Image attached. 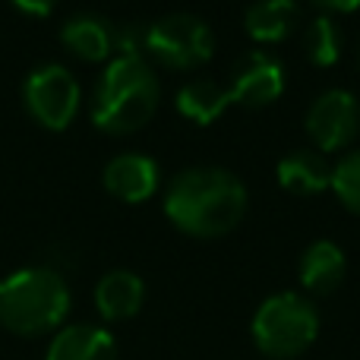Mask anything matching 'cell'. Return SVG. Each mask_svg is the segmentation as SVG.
<instances>
[{
	"mask_svg": "<svg viewBox=\"0 0 360 360\" xmlns=\"http://www.w3.org/2000/svg\"><path fill=\"white\" fill-rule=\"evenodd\" d=\"M165 215L190 237H221L247 215V186L228 168H186L165 190Z\"/></svg>",
	"mask_w": 360,
	"mask_h": 360,
	"instance_id": "cell-1",
	"label": "cell"
},
{
	"mask_svg": "<svg viewBox=\"0 0 360 360\" xmlns=\"http://www.w3.org/2000/svg\"><path fill=\"white\" fill-rule=\"evenodd\" d=\"M162 82L146 54H117L95 82L92 124L111 136L136 133L155 117Z\"/></svg>",
	"mask_w": 360,
	"mask_h": 360,
	"instance_id": "cell-2",
	"label": "cell"
},
{
	"mask_svg": "<svg viewBox=\"0 0 360 360\" xmlns=\"http://www.w3.org/2000/svg\"><path fill=\"white\" fill-rule=\"evenodd\" d=\"M70 288L54 269H16L0 281V326L13 335L38 338L63 329Z\"/></svg>",
	"mask_w": 360,
	"mask_h": 360,
	"instance_id": "cell-3",
	"label": "cell"
},
{
	"mask_svg": "<svg viewBox=\"0 0 360 360\" xmlns=\"http://www.w3.org/2000/svg\"><path fill=\"white\" fill-rule=\"evenodd\" d=\"M250 335L262 357L294 360L300 357L319 335V313L310 297L294 291L272 294L253 313Z\"/></svg>",
	"mask_w": 360,
	"mask_h": 360,
	"instance_id": "cell-4",
	"label": "cell"
},
{
	"mask_svg": "<svg viewBox=\"0 0 360 360\" xmlns=\"http://www.w3.org/2000/svg\"><path fill=\"white\" fill-rule=\"evenodd\" d=\"M143 51L168 70H196L215 54V35L193 13H168L146 25Z\"/></svg>",
	"mask_w": 360,
	"mask_h": 360,
	"instance_id": "cell-5",
	"label": "cell"
},
{
	"mask_svg": "<svg viewBox=\"0 0 360 360\" xmlns=\"http://www.w3.org/2000/svg\"><path fill=\"white\" fill-rule=\"evenodd\" d=\"M22 105L44 130H67L79 111V82L63 63H41L22 82Z\"/></svg>",
	"mask_w": 360,
	"mask_h": 360,
	"instance_id": "cell-6",
	"label": "cell"
},
{
	"mask_svg": "<svg viewBox=\"0 0 360 360\" xmlns=\"http://www.w3.org/2000/svg\"><path fill=\"white\" fill-rule=\"evenodd\" d=\"M360 133V101L348 89H329L307 111V136L319 146V152L345 149Z\"/></svg>",
	"mask_w": 360,
	"mask_h": 360,
	"instance_id": "cell-7",
	"label": "cell"
},
{
	"mask_svg": "<svg viewBox=\"0 0 360 360\" xmlns=\"http://www.w3.org/2000/svg\"><path fill=\"white\" fill-rule=\"evenodd\" d=\"M228 92L234 98V105H247V108L272 105L285 92V67H281L278 57L266 54V51H250L234 67Z\"/></svg>",
	"mask_w": 360,
	"mask_h": 360,
	"instance_id": "cell-8",
	"label": "cell"
},
{
	"mask_svg": "<svg viewBox=\"0 0 360 360\" xmlns=\"http://www.w3.org/2000/svg\"><path fill=\"white\" fill-rule=\"evenodd\" d=\"M101 180H105V190L117 196L120 202H146L155 196L162 171H158L155 158L139 155V152H124L105 165Z\"/></svg>",
	"mask_w": 360,
	"mask_h": 360,
	"instance_id": "cell-9",
	"label": "cell"
},
{
	"mask_svg": "<svg viewBox=\"0 0 360 360\" xmlns=\"http://www.w3.org/2000/svg\"><path fill=\"white\" fill-rule=\"evenodd\" d=\"M143 300H146V285L130 269H111L95 285V310L108 323H124V319L136 316L143 310Z\"/></svg>",
	"mask_w": 360,
	"mask_h": 360,
	"instance_id": "cell-10",
	"label": "cell"
},
{
	"mask_svg": "<svg viewBox=\"0 0 360 360\" xmlns=\"http://www.w3.org/2000/svg\"><path fill=\"white\" fill-rule=\"evenodd\" d=\"M44 360H117V342L101 326H63L51 338Z\"/></svg>",
	"mask_w": 360,
	"mask_h": 360,
	"instance_id": "cell-11",
	"label": "cell"
},
{
	"mask_svg": "<svg viewBox=\"0 0 360 360\" xmlns=\"http://www.w3.org/2000/svg\"><path fill=\"white\" fill-rule=\"evenodd\" d=\"M60 41L73 57L86 63H101L114 51V25L105 16L79 13L60 25Z\"/></svg>",
	"mask_w": 360,
	"mask_h": 360,
	"instance_id": "cell-12",
	"label": "cell"
},
{
	"mask_svg": "<svg viewBox=\"0 0 360 360\" xmlns=\"http://www.w3.org/2000/svg\"><path fill=\"white\" fill-rule=\"evenodd\" d=\"M345 253L332 240H313L300 256V285L310 294H332L345 281Z\"/></svg>",
	"mask_w": 360,
	"mask_h": 360,
	"instance_id": "cell-13",
	"label": "cell"
},
{
	"mask_svg": "<svg viewBox=\"0 0 360 360\" xmlns=\"http://www.w3.org/2000/svg\"><path fill=\"white\" fill-rule=\"evenodd\" d=\"M278 184L291 193L310 196V193H326L332 186V165L319 149H297L278 162Z\"/></svg>",
	"mask_w": 360,
	"mask_h": 360,
	"instance_id": "cell-14",
	"label": "cell"
},
{
	"mask_svg": "<svg viewBox=\"0 0 360 360\" xmlns=\"http://www.w3.org/2000/svg\"><path fill=\"white\" fill-rule=\"evenodd\" d=\"M300 19L297 0H256L243 16V29L259 44H278L294 32Z\"/></svg>",
	"mask_w": 360,
	"mask_h": 360,
	"instance_id": "cell-15",
	"label": "cell"
},
{
	"mask_svg": "<svg viewBox=\"0 0 360 360\" xmlns=\"http://www.w3.org/2000/svg\"><path fill=\"white\" fill-rule=\"evenodd\" d=\"M228 105H234V98H231L228 86L215 79H193L177 92V111L199 127L215 124Z\"/></svg>",
	"mask_w": 360,
	"mask_h": 360,
	"instance_id": "cell-16",
	"label": "cell"
},
{
	"mask_svg": "<svg viewBox=\"0 0 360 360\" xmlns=\"http://www.w3.org/2000/svg\"><path fill=\"white\" fill-rule=\"evenodd\" d=\"M342 25L335 22V16L329 13H319L310 25H307V35H304V51L316 67H332V63L342 57Z\"/></svg>",
	"mask_w": 360,
	"mask_h": 360,
	"instance_id": "cell-17",
	"label": "cell"
},
{
	"mask_svg": "<svg viewBox=\"0 0 360 360\" xmlns=\"http://www.w3.org/2000/svg\"><path fill=\"white\" fill-rule=\"evenodd\" d=\"M332 193L342 199L345 209H351L360 215V149L348 152L345 158H338V165H332Z\"/></svg>",
	"mask_w": 360,
	"mask_h": 360,
	"instance_id": "cell-18",
	"label": "cell"
},
{
	"mask_svg": "<svg viewBox=\"0 0 360 360\" xmlns=\"http://www.w3.org/2000/svg\"><path fill=\"white\" fill-rule=\"evenodd\" d=\"M16 10L29 13V16H48L51 10L57 6V0H10Z\"/></svg>",
	"mask_w": 360,
	"mask_h": 360,
	"instance_id": "cell-19",
	"label": "cell"
},
{
	"mask_svg": "<svg viewBox=\"0 0 360 360\" xmlns=\"http://www.w3.org/2000/svg\"><path fill=\"white\" fill-rule=\"evenodd\" d=\"M313 4L332 16V13H354L360 6V0H313Z\"/></svg>",
	"mask_w": 360,
	"mask_h": 360,
	"instance_id": "cell-20",
	"label": "cell"
}]
</instances>
